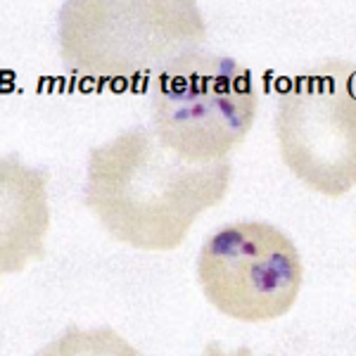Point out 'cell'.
Returning a JSON list of instances; mask_svg holds the SVG:
<instances>
[{"instance_id":"obj_1","label":"cell","mask_w":356,"mask_h":356,"mask_svg":"<svg viewBox=\"0 0 356 356\" xmlns=\"http://www.w3.org/2000/svg\"><path fill=\"white\" fill-rule=\"evenodd\" d=\"M231 176L228 159L191 164L162 145L152 126H134L90 147L83 202L119 243L169 252L226 197Z\"/></svg>"},{"instance_id":"obj_2","label":"cell","mask_w":356,"mask_h":356,"mask_svg":"<svg viewBox=\"0 0 356 356\" xmlns=\"http://www.w3.org/2000/svg\"><path fill=\"white\" fill-rule=\"evenodd\" d=\"M57 36L69 74L140 93L202 48L207 24L191 0H67Z\"/></svg>"},{"instance_id":"obj_3","label":"cell","mask_w":356,"mask_h":356,"mask_svg":"<svg viewBox=\"0 0 356 356\" xmlns=\"http://www.w3.org/2000/svg\"><path fill=\"white\" fill-rule=\"evenodd\" d=\"M150 107L162 145L191 164H216L250 134L259 95L250 69L200 48L154 79Z\"/></svg>"},{"instance_id":"obj_4","label":"cell","mask_w":356,"mask_h":356,"mask_svg":"<svg viewBox=\"0 0 356 356\" xmlns=\"http://www.w3.org/2000/svg\"><path fill=\"white\" fill-rule=\"evenodd\" d=\"M275 136L285 166L312 191L340 197L356 186V65L328 60L278 95Z\"/></svg>"},{"instance_id":"obj_5","label":"cell","mask_w":356,"mask_h":356,"mask_svg":"<svg viewBox=\"0 0 356 356\" xmlns=\"http://www.w3.org/2000/svg\"><path fill=\"white\" fill-rule=\"evenodd\" d=\"M302 275L295 243L264 221L221 228L197 254V280L207 302L243 323H266L288 314L300 297Z\"/></svg>"},{"instance_id":"obj_6","label":"cell","mask_w":356,"mask_h":356,"mask_svg":"<svg viewBox=\"0 0 356 356\" xmlns=\"http://www.w3.org/2000/svg\"><path fill=\"white\" fill-rule=\"evenodd\" d=\"M45 178V171H31L10 157L3 159V235L15 226V233L3 245V257L13 252L3 264L5 271H19L26 259L43 254V233L48 228Z\"/></svg>"},{"instance_id":"obj_7","label":"cell","mask_w":356,"mask_h":356,"mask_svg":"<svg viewBox=\"0 0 356 356\" xmlns=\"http://www.w3.org/2000/svg\"><path fill=\"white\" fill-rule=\"evenodd\" d=\"M33 356H143L129 340H124L117 330L100 325V328H79L72 325L65 332L50 340Z\"/></svg>"},{"instance_id":"obj_8","label":"cell","mask_w":356,"mask_h":356,"mask_svg":"<svg viewBox=\"0 0 356 356\" xmlns=\"http://www.w3.org/2000/svg\"><path fill=\"white\" fill-rule=\"evenodd\" d=\"M202 356H257L254 352H252L250 347H240V349H235V352H223L221 349V344L216 342V340H211L209 344L204 347V352H202Z\"/></svg>"}]
</instances>
